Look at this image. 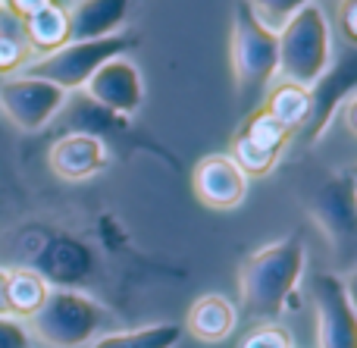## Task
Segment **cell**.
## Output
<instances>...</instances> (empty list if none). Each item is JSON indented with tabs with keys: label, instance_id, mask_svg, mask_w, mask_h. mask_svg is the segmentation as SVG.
Listing matches in <instances>:
<instances>
[{
	"label": "cell",
	"instance_id": "cell-23",
	"mask_svg": "<svg viewBox=\"0 0 357 348\" xmlns=\"http://www.w3.org/2000/svg\"><path fill=\"white\" fill-rule=\"evenodd\" d=\"M245 3L264 29H270L273 35H279V31L285 29V22H289L298 10L314 3V0H245Z\"/></svg>",
	"mask_w": 357,
	"mask_h": 348
},
{
	"label": "cell",
	"instance_id": "cell-8",
	"mask_svg": "<svg viewBox=\"0 0 357 348\" xmlns=\"http://www.w3.org/2000/svg\"><path fill=\"white\" fill-rule=\"evenodd\" d=\"M69 94L44 79L16 75L0 85V107L22 132H38L60 113Z\"/></svg>",
	"mask_w": 357,
	"mask_h": 348
},
{
	"label": "cell",
	"instance_id": "cell-29",
	"mask_svg": "<svg viewBox=\"0 0 357 348\" xmlns=\"http://www.w3.org/2000/svg\"><path fill=\"white\" fill-rule=\"evenodd\" d=\"M0 10H3V3H0Z\"/></svg>",
	"mask_w": 357,
	"mask_h": 348
},
{
	"label": "cell",
	"instance_id": "cell-20",
	"mask_svg": "<svg viewBox=\"0 0 357 348\" xmlns=\"http://www.w3.org/2000/svg\"><path fill=\"white\" fill-rule=\"evenodd\" d=\"M29 60H31V50L22 35V19L0 10V73H16Z\"/></svg>",
	"mask_w": 357,
	"mask_h": 348
},
{
	"label": "cell",
	"instance_id": "cell-10",
	"mask_svg": "<svg viewBox=\"0 0 357 348\" xmlns=\"http://www.w3.org/2000/svg\"><path fill=\"white\" fill-rule=\"evenodd\" d=\"M310 213L320 223V229L329 236V242L339 245L342 251L354 245L357 232V198H354V173L342 169L339 176L326 182L320 192L314 195Z\"/></svg>",
	"mask_w": 357,
	"mask_h": 348
},
{
	"label": "cell",
	"instance_id": "cell-18",
	"mask_svg": "<svg viewBox=\"0 0 357 348\" xmlns=\"http://www.w3.org/2000/svg\"><path fill=\"white\" fill-rule=\"evenodd\" d=\"M307 104H310L307 88H301V85H295V82H285L282 79L270 94H266L264 110L270 113V116H276L279 123H282L285 129L295 135V132L304 126V119H307Z\"/></svg>",
	"mask_w": 357,
	"mask_h": 348
},
{
	"label": "cell",
	"instance_id": "cell-3",
	"mask_svg": "<svg viewBox=\"0 0 357 348\" xmlns=\"http://www.w3.org/2000/svg\"><path fill=\"white\" fill-rule=\"evenodd\" d=\"M229 44H232L229 54H232L238 94L245 104H254L279 69V38L254 19L245 0H238L232 13V41Z\"/></svg>",
	"mask_w": 357,
	"mask_h": 348
},
{
	"label": "cell",
	"instance_id": "cell-6",
	"mask_svg": "<svg viewBox=\"0 0 357 348\" xmlns=\"http://www.w3.org/2000/svg\"><path fill=\"white\" fill-rule=\"evenodd\" d=\"M317 305V339L320 348H357V314L351 289L339 273H317L310 282Z\"/></svg>",
	"mask_w": 357,
	"mask_h": 348
},
{
	"label": "cell",
	"instance_id": "cell-7",
	"mask_svg": "<svg viewBox=\"0 0 357 348\" xmlns=\"http://www.w3.org/2000/svg\"><path fill=\"white\" fill-rule=\"evenodd\" d=\"M354 91H357V54L351 47L333 69H326V73L307 88L310 104H307V119H304L301 129L307 132L310 144L326 135L335 113L348 104V98H354Z\"/></svg>",
	"mask_w": 357,
	"mask_h": 348
},
{
	"label": "cell",
	"instance_id": "cell-4",
	"mask_svg": "<svg viewBox=\"0 0 357 348\" xmlns=\"http://www.w3.org/2000/svg\"><path fill=\"white\" fill-rule=\"evenodd\" d=\"M31 320V333L50 348H79L91 342L107 324V314L98 301L73 289H50L44 305Z\"/></svg>",
	"mask_w": 357,
	"mask_h": 348
},
{
	"label": "cell",
	"instance_id": "cell-19",
	"mask_svg": "<svg viewBox=\"0 0 357 348\" xmlns=\"http://www.w3.org/2000/svg\"><path fill=\"white\" fill-rule=\"evenodd\" d=\"M178 339H182V324H154L142 330L107 333L94 339L91 348H176Z\"/></svg>",
	"mask_w": 357,
	"mask_h": 348
},
{
	"label": "cell",
	"instance_id": "cell-1",
	"mask_svg": "<svg viewBox=\"0 0 357 348\" xmlns=\"http://www.w3.org/2000/svg\"><path fill=\"white\" fill-rule=\"evenodd\" d=\"M304 239L289 236L282 242H273L266 248L254 251L238 273L241 305L251 317L273 320L285 311L289 298H295V289L304 273Z\"/></svg>",
	"mask_w": 357,
	"mask_h": 348
},
{
	"label": "cell",
	"instance_id": "cell-21",
	"mask_svg": "<svg viewBox=\"0 0 357 348\" xmlns=\"http://www.w3.org/2000/svg\"><path fill=\"white\" fill-rule=\"evenodd\" d=\"M238 132H241L245 138H251L254 144H260V148L276 151V154H282V148L291 142V132L285 129V126L279 123L276 116H270L264 107H257V110H254L251 116L241 123Z\"/></svg>",
	"mask_w": 357,
	"mask_h": 348
},
{
	"label": "cell",
	"instance_id": "cell-9",
	"mask_svg": "<svg viewBox=\"0 0 357 348\" xmlns=\"http://www.w3.org/2000/svg\"><path fill=\"white\" fill-rule=\"evenodd\" d=\"M82 91L100 104L104 110L116 113L123 119H132L144 104V82H142V73L132 60L126 56H113V60L100 63L94 69V75L82 85Z\"/></svg>",
	"mask_w": 357,
	"mask_h": 348
},
{
	"label": "cell",
	"instance_id": "cell-5",
	"mask_svg": "<svg viewBox=\"0 0 357 348\" xmlns=\"http://www.w3.org/2000/svg\"><path fill=\"white\" fill-rule=\"evenodd\" d=\"M135 41H138L135 35H110V38H100V41H69L60 50H54V54L31 56L22 66V75L44 79L69 94L73 88L85 85L100 63L113 60V56H123V50H129Z\"/></svg>",
	"mask_w": 357,
	"mask_h": 348
},
{
	"label": "cell",
	"instance_id": "cell-12",
	"mask_svg": "<svg viewBox=\"0 0 357 348\" xmlns=\"http://www.w3.org/2000/svg\"><path fill=\"white\" fill-rule=\"evenodd\" d=\"M110 154H107V144L100 138L91 135H63L54 142L50 148V169H54L60 179L69 182H82V179H91L94 173L107 167Z\"/></svg>",
	"mask_w": 357,
	"mask_h": 348
},
{
	"label": "cell",
	"instance_id": "cell-17",
	"mask_svg": "<svg viewBox=\"0 0 357 348\" xmlns=\"http://www.w3.org/2000/svg\"><path fill=\"white\" fill-rule=\"evenodd\" d=\"M22 35L29 41L31 56H44L60 50L63 44H69V19H66V6H47V10L35 13L22 22Z\"/></svg>",
	"mask_w": 357,
	"mask_h": 348
},
{
	"label": "cell",
	"instance_id": "cell-22",
	"mask_svg": "<svg viewBox=\"0 0 357 348\" xmlns=\"http://www.w3.org/2000/svg\"><path fill=\"white\" fill-rule=\"evenodd\" d=\"M235 160V167L241 169V173L251 179V176H266L273 167H276L279 154L270 148H260V144H254L251 138H245L241 132H235L232 138V154H229Z\"/></svg>",
	"mask_w": 357,
	"mask_h": 348
},
{
	"label": "cell",
	"instance_id": "cell-25",
	"mask_svg": "<svg viewBox=\"0 0 357 348\" xmlns=\"http://www.w3.org/2000/svg\"><path fill=\"white\" fill-rule=\"evenodd\" d=\"M0 348H31L25 326L13 317H0Z\"/></svg>",
	"mask_w": 357,
	"mask_h": 348
},
{
	"label": "cell",
	"instance_id": "cell-24",
	"mask_svg": "<svg viewBox=\"0 0 357 348\" xmlns=\"http://www.w3.org/2000/svg\"><path fill=\"white\" fill-rule=\"evenodd\" d=\"M241 348H295L291 333L279 324H264L241 342Z\"/></svg>",
	"mask_w": 357,
	"mask_h": 348
},
{
	"label": "cell",
	"instance_id": "cell-28",
	"mask_svg": "<svg viewBox=\"0 0 357 348\" xmlns=\"http://www.w3.org/2000/svg\"><path fill=\"white\" fill-rule=\"evenodd\" d=\"M0 317H10V301H6V270L0 267Z\"/></svg>",
	"mask_w": 357,
	"mask_h": 348
},
{
	"label": "cell",
	"instance_id": "cell-13",
	"mask_svg": "<svg viewBox=\"0 0 357 348\" xmlns=\"http://www.w3.org/2000/svg\"><path fill=\"white\" fill-rule=\"evenodd\" d=\"M132 0H73L66 10L69 41H100L119 35Z\"/></svg>",
	"mask_w": 357,
	"mask_h": 348
},
{
	"label": "cell",
	"instance_id": "cell-11",
	"mask_svg": "<svg viewBox=\"0 0 357 348\" xmlns=\"http://www.w3.org/2000/svg\"><path fill=\"white\" fill-rule=\"evenodd\" d=\"M191 186L201 204L213 211H232L248 195V176L235 167L229 154H210L195 167Z\"/></svg>",
	"mask_w": 357,
	"mask_h": 348
},
{
	"label": "cell",
	"instance_id": "cell-27",
	"mask_svg": "<svg viewBox=\"0 0 357 348\" xmlns=\"http://www.w3.org/2000/svg\"><path fill=\"white\" fill-rule=\"evenodd\" d=\"M339 29L345 35V41L357 44V0H342L339 3Z\"/></svg>",
	"mask_w": 357,
	"mask_h": 348
},
{
	"label": "cell",
	"instance_id": "cell-16",
	"mask_svg": "<svg viewBox=\"0 0 357 348\" xmlns=\"http://www.w3.org/2000/svg\"><path fill=\"white\" fill-rule=\"evenodd\" d=\"M50 295V286L35 267L6 270V301H10L13 320H29L38 314L44 298Z\"/></svg>",
	"mask_w": 357,
	"mask_h": 348
},
{
	"label": "cell",
	"instance_id": "cell-26",
	"mask_svg": "<svg viewBox=\"0 0 357 348\" xmlns=\"http://www.w3.org/2000/svg\"><path fill=\"white\" fill-rule=\"evenodd\" d=\"M0 3H3L6 13H13L16 19H22V22H25L29 16L47 10V6H60V0H0Z\"/></svg>",
	"mask_w": 357,
	"mask_h": 348
},
{
	"label": "cell",
	"instance_id": "cell-14",
	"mask_svg": "<svg viewBox=\"0 0 357 348\" xmlns=\"http://www.w3.org/2000/svg\"><path fill=\"white\" fill-rule=\"evenodd\" d=\"M235 305L222 295H201V298L191 305L188 320H185V330L191 333L201 342H222L229 333L235 330Z\"/></svg>",
	"mask_w": 357,
	"mask_h": 348
},
{
	"label": "cell",
	"instance_id": "cell-2",
	"mask_svg": "<svg viewBox=\"0 0 357 348\" xmlns=\"http://www.w3.org/2000/svg\"><path fill=\"white\" fill-rule=\"evenodd\" d=\"M279 69L285 82L310 88L329 69V22L317 3H307L279 31Z\"/></svg>",
	"mask_w": 357,
	"mask_h": 348
},
{
	"label": "cell",
	"instance_id": "cell-15",
	"mask_svg": "<svg viewBox=\"0 0 357 348\" xmlns=\"http://www.w3.org/2000/svg\"><path fill=\"white\" fill-rule=\"evenodd\" d=\"M63 113V126L69 129V135H91V138H100L104 132H113V129H123L129 119L116 116V113L104 110L100 104H94L88 94H79V98H66V104L60 107ZM56 113V116H60Z\"/></svg>",
	"mask_w": 357,
	"mask_h": 348
}]
</instances>
